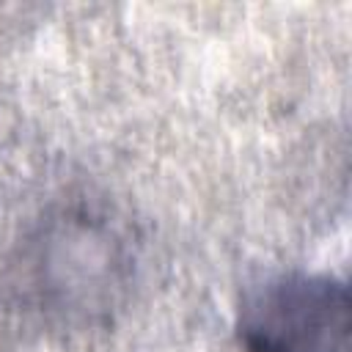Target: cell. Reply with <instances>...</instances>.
Wrapping results in <instances>:
<instances>
[{
	"label": "cell",
	"mask_w": 352,
	"mask_h": 352,
	"mask_svg": "<svg viewBox=\"0 0 352 352\" xmlns=\"http://www.w3.org/2000/svg\"><path fill=\"white\" fill-rule=\"evenodd\" d=\"M349 286L330 272H283L256 286L236 322L245 352H349Z\"/></svg>",
	"instance_id": "7a4b0ae2"
},
{
	"label": "cell",
	"mask_w": 352,
	"mask_h": 352,
	"mask_svg": "<svg viewBox=\"0 0 352 352\" xmlns=\"http://www.w3.org/2000/svg\"><path fill=\"white\" fill-rule=\"evenodd\" d=\"M129 242L124 226L96 206L69 204L47 212L8 267L11 308L50 333L110 327L135 278Z\"/></svg>",
	"instance_id": "6da1fadb"
}]
</instances>
